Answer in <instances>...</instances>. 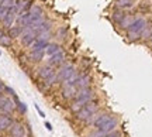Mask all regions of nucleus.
<instances>
[{"mask_svg":"<svg viewBox=\"0 0 152 137\" xmlns=\"http://www.w3.org/2000/svg\"><path fill=\"white\" fill-rule=\"evenodd\" d=\"M94 99V91L92 88H85V89H77V93H76L75 99L72 100L71 106H69V109L71 112L75 115L76 112H79V110L85 106L86 103H89L90 100Z\"/></svg>","mask_w":152,"mask_h":137,"instance_id":"1","label":"nucleus"},{"mask_svg":"<svg viewBox=\"0 0 152 137\" xmlns=\"http://www.w3.org/2000/svg\"><path fill=\"white\" fill-rule=\"evenodd\" d=\"M148 27V21L144 17H137L134 21L131 23V26L127 28V38L130 41H137L141 38V34L144 30Z\"/></svg>","mask_w":152,"mask_h":137,"instance_id":"2","label":"nucleus"},{"mask_svg":"<svg viewBox=\"0 0 152 137\" xmlns=\"http://www.w3.org/2000/svg\"><path fill=\"white\" fill-rule=\"evenodd\" d=\"M73 71H76L73 64H64L59 66V69L56 71V83H64L73 74Z\"/></svg>","mask_w":152,"mask_h":137,"instance_id":"3","label":"nucleus"},{"mask_svg":"<svg viewBox=\"0 0 152 137\" xmlns=\"http://www.w3.org/2000/svg\"><path fill=\"white\" fill-rule=\"evenodd\" d=\"M117 127H118V119L115 117V116L111 115L107 122H104L102 126H99L96 130H99L100 133H103V134H107V133H111L114 130H117Z\"/></svg>","mask_w":152,"mask_h":137,"instance_id":"4","label":"nucleus"},{"mask_svg":"<svg viewBox=\"0 0 152 137\" xmlns=\"http://www.w3.org/2000/svg\"><path fill=\"white\" fill-rule=\"evenodd\" d=\"M35 38H37V33L34 31V30H30V28L24 27L23 28V33H21V37H20V41H21V45H24V47H31L33 45V43L35 41Z\"/></svg>","mask_w":152,"mask_h":137,"instance_id":"5","label":"nucleus"},{"mask_svg":"<svg viewBox=\"0 0 152 137\" xmlns=\"http://www.w3.org/2000/svg\"><path fill=\"white\" fill-rule=\"evenodd\" d=\"M9 134H10V137H26L27 136L24 124H23L21 122H17V120L13 122L11 127L9 129Z\"/></svg>","mask_w":152,"mask_h":137,"instance_id":"6","label":"nucleus"},{"mask_svg":"<svg viewBox=\"0 0 152 137\" xmlns=\"http://www.w3.org/2000/svg\"><path fill=\"white\" fill-rule=\"evenodd\" d=\"M93 82V78L90 74H86V72H80V75L76 81L75 86L77 89H85V88H90V85Z\"/></svg>","mask_w":152,"mask_h":137,"instance_id":"7","label":"nucleus"},{"mask_svg":"<svg viewBox=\"0 0 152 137\" xmlns=\"http://www.w3.org/2000/svg\"><path fill=\"white\" fill-rule=\"evenodd\" d=\"M17 16H18V10H17L16 6H13L11 9H9V11H7V14H6L4 20H3V26H4L7 30L10 27H13V23L17 20Z\"/></svg>","mask_w":152,"mask_h":137,"instance_id":"8","label":"nucleus"},{"mask_svg":"<svg viewBox=\"0 0 152 137\" xmlns=\"http://www.w3.org/2000/svg\"><path fill=\"white\" fill-rule=\"evenodd\" d=\"M65 61H66V54H65V51H62V49H61L59 52H56V54H54V55H51V57H49L48 65L54 66V68L55 66H62Z\"/></svg>","mask_w":152,"mask_h":137,"instance_id":"9","label":"nucleus"},{"mask_svg":"<svg viewBox=\"0 0 152 137\" xmlns=\"http://www.w3.org/2000/svg\"><path fill=\"white\" fill-rule=\"evenodd\" d=\"M55 72H56V69H55L54 66H51V65H42L39 69L37 71V77L41 79V81H47L48 78H51L52 75H54Z\"/></svg>","mask_w":152,"mask_h":137,"instance_id":"10","label":"nucleus"},{"mask_svg":"<svg viewBox=\"0 0 152 137\" xmlns=\"http://www.w3.org/2000/svg\"><path fill=\"white\" fill-rule=\"evenodd\" d=\"M62 98L65 100H73L77 93V88L75 85H62Z\"/></svg>","mask_w":152,"mask_h":137,"instance_id":"11","label":"nucleus"},{"mask_svg":"<svg viewBox=\"0 0 152 137\" xmlns=\"http://www.w3.org/2000/svg\"><path fill=\"white\" fill-rule=\"evenodd\" d=\"M14 110H16V103H14V100L7 96L4 105H3L1 109H0V115H11Z\"/></svg>","mask_w":152,"mask_h":137,"instance_id":"12","label":"nucleus"},{"mask_svg":"<svg viewBox=\"0 0 152 137\" xmlns=\"http://www.w3.org/2000/svg\"><path fill=\"white\" fill-rule=\"evenodd\" d=\"M14 119L11 115H0V132H7L11 127Z\"/></svg>","mask_w":152,"mask_h":137,"instance_id":"13","label":"nucleus"},{"mask_svg":"<svg viewBox=\"0 0 152 137\" xmlns=\"http://www.w3.org/2000/svg\"><path fill=\"white\" fill-rule=\"evenodd\" d=\"M92 115L93 113H90V112L86 109V106H83L79 112H76L75 113V119L77 122H80V123H86V122L90 119V116Z\"/></svg>","mask_w":152,"mask_h":137,"instance_id":"14","label":"nucleus"},{"mask_svg":"<svg viewBox=\"0 0 152 137\" xmlns=\"http://www.w3.org/2000/svg\"><path fill=\"white\" fill-rule=\"evenodd\" d=\"M44 55H45V51H34V52L28 54V60L34 64H37V62H41L44 60Z\"/></svg>","mask_w":152,"mask_h":137,"instance_id":"15","label":"nucleus"},{"mask_svg":"<svg viewBox=\"0 0 152 137\" xmlns=\"http://www.w3.org/2000/svg\"><path fill=\"white\" fill-rule=\"evenodd\" d=\"M61 49L62 48H61V45L58 44V43H49V44L47 45V48H45V54L48 55V57H51V55L59 52Z\"/></svg>","mask_w":152,"mask_h":137,"instance_id":"16","label":"nucleus"},{"mask_svg":"<svg viewBox=\"0 0 152 137\" xmlns=\"http://www.w3.org/2000/svg\"><path fill=\"white\" fill-rule=\"evenodd\" d=\"M21 33H23V27H20V26H13V27L9 28V33H7V35H9L11 40H14V38L21 37Z\"/></svg>","mask_w":152,"mask_h":137,"instance_id":"17","label":"nucleus"},{"mask_svg":"<svg viewBox=\"0 0 152 137\" xmlns=\"http://www.w3.org/2000/svg\"><path fill=\"white\" fill-rule=\"evenodd\" d=\"M124 17H125L124 10H120V9H115V10L111 13V20H113L115 24H120V23L123 21Z\"/></svg>","mask_w":152,"mask_h":137,"instance_id":"18","label":"nucleus"},{"mask_svg":"<svg viewBox=\"0 0 152 137\" xmlns=\"http://www.w3.org/2000/svg\"><path fill=\"white\" fill-rule=\"evenodd\" d=\"M115 6L120 10H125V9H131L134 6V0H115Z\"/></svg>","mask_w":152,"mask_h":137,"instance_id":"19","label":"nucleus"},{"mask_svg":"<svg viewBox=\"0 0 152 137\" xmlns=\"http://www.w3.org/2000/svg\"><path fill=\"white\" fill-rule=\"evenodd\" d=\"M51 28H52V23L49 21V20H45V21H44L42 24L35 30V33H37V35L38 34H42V33H49V31H51Z\"/></svg>","mask_w":152,"mask_h":137,"instance_id":"20","label":"nucleus"},{"mask_svg":"<svg viewBox=\"0 0 152 137\" xmlns=\"http://www.w3.org/2000/svg\"><path fill=\"white\" fill-rule=\"evenodd\" d=\"M11 44H13V40L6 33H3L0 30V45H3V47H11Z\"/></svg>","mask_w":152,"mask_h":137,"instance_id":"21","label":"nucleus"},{"mask_svg":"<svg viewBox=\"0 0 152 137\" xmlns=\"http://www.w3.org/2000/svg\"><path fill=\"white\" fill-rule=\"evenodd\" d=\"M134 20H135V17H132L131 14H125V17L123 18V21L120 23V27H123V28H125V30H127V28L131 26V23L134 21Z\"/></svg>","mask_w":152,"mask_h":137,"instance_id":"22","label":"nucleus"},{"mask_svg":"<svg viewBox=\"0 0 152 137\" xmlns=\"http://www.w3.org/2000/svg\"><path fill=\"white\" fill-rule=\"evenodd\" d=\"M82 71H73V74H72L71 77L66 79L65 82L62 83V85H75L76 81H77V78H79V75H80Z\"/></svg>","mask_w":152,"mask_h":137,"instance_id":"23","label":"nucleus"},{"mask_svg":"<svg viewBox=\"0 0 152 137\" xmlns=\"http://www.w3.org/2000/svg\"><path fill=\"white\" fill-rule=\"evenodd\" d=\"M66 35H68V28L66 27H59L58 28V31H56V38L65 40Z\"/></svg>","mask_w":152,"mask_h":137,"instance_id":"24","label":"nucleus"},{"mask_svg":"<svg viewBox=\"0 0 152 137\" xmlns=\"http://www.w3.org/2000/svg\"><path fill=\"white\" fill-rule=\"evenodd\" d=\"M1 6L6 7V9H11L13 6H16V0H3V1H1Z\"/></svg>","mask_w":152,"mask_h":137,"instance_id":"25","label":"nucleus"},{"mask_svg":"<svg viewBox=\"0 0 152 137\" xmlns=\"http://www.w3.org/2000/svg\"><path fill=\"white\" fill-rule=\"evenodd\" d=\"M99 137H121V133L118 130H114L111 133H107V134H103V133H100V136Z\"/></svg>","mask_w":152,"mask_h":137,"instance_id":"26","label":"nucleus"},{"mask_svg":"<svg viewBox=\"0 0 152 137\" xmlns=\"http://www.w3.org/2000/svg\"><path fill=\"white\" fill-rule=\"evenodd\" d=\"M151 34H152V28H149V26H148L144 30V33L141 34V38H151Z\"/></svg>","mask_w":152,"mask_h":137,"instance_id":"27","label":"nucleus"},{"mask_svg":"<svg viewBox=\"0 0 152 137\" xmlns=\"http://www.w3.org/2000/svg\"><path fill=\"white\" fill-rule=\"evenodd\" d=\"M7 11H9V9H6V7H3V6L0 4V21H3V20H4Z\"/></svg>","mask_w":152,"mask_h":137,"instance_id":"28","label":"nucleus"},{"mask_svg":"<svg viewBox=\"0 0 152 137\" xmlns=\"http://www.w3.org/2000/svg\"><path fill=\"white\" fill-rule=\"evenodd\" d=\"M4 93H7V95H9V96H11V98H14V96H16L14 89L10 88V86H4Z\"/></svg>","mask_w":152,"mask_h":137,"instance_id":"29","label":"nucleus"},{"mask_svg":"<svg viewBox=\"0 0 152 137\" xmlns=\"http://www.w3.org/2000/svg\"><path fill=\"white\" fill-rule=\"evenodd\" d=\"M6 99H7V95H4V93H3V95H1V96H0V109H1V106H3V105H4Z\"/></svg>","mask_w":152,"mask_h":137,"instance_id":"30","label":"nucleus"},{"mask_svg":"<svg viewBox=\"0 0 152 137\" xmlns=\"http://www.w3.org/2000/svg\"><path fill=\"white\" fill-rule=\"evenodd\" d=\"M35 109H37V112L39 113V116H41V117H45V113H44L42 110L39 109V106H38V105H35Z\"/></svg>","mask_w":152,"mask_h":137,"instance_id":"31","label":"nucleus"},{"mask_svg":"<svg viewBox=\"0 0 152 137\" xmlns=\"http://www.w3.org/2000/svg\"><path fill=\"white\" fill-rule=\"evenodd\" d=\"M4 83L1 82V81H0V96H1V95H3V93H4Z\"/></svg>","mask_w":152,"mask_h":137,"instance_id":"32","label":"nucleus"},{"mask_svg":"<svg viewBox=\"0 0 152 137\" xmlns=\"http://www.w3.org/2000/svg\"><path fill=\"white\" fill-rule=\"evenodd\" d=\"M45 127H47V130H49V132H52V124H51L49 122H45Z\"/></svg>","mask_w":152,"mask_h":137,"instance_id":"33","label":"nucleus"},{"mask_svg":"<svg viewBox=\"0 0 152 137\" xmlns=\"http://www.w3.org/2000/svg\"><path fill=\"white\" fill-rule=\"evenodd\" d=\"M151 40H152V34H151Z\"/></svg>","mask_w":152,"mask_h":137,"instance_id":"34","label":"nucleus"},{"mask_svg":"<svg viewBox=\"0 0 152 137\" xmlns=\"http://www.w3.org/2000/svg\"><path fill=\"white\" fill-rule=\"evenodd\" d=\"M0 55H1V51H0Z\"/></svg>","mask_w":152,"mask_h":137,"instance_id":"35","label":"nucleus"},{"mask_svg":"<svg viewBox=\"0 0 152 137\" xmlns=\"http://www.w3.org/2000/svg\"><path fill=\"white\" fill-rule=\"evenodd\" d=\"M26 137H27V136H26Z\"/></svg>","mask_w":152,"mask_h":137,"instance_id":"36","label":"nucleus"}]
</instances>
